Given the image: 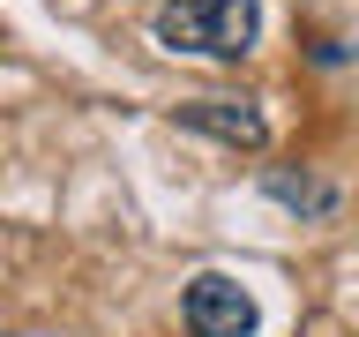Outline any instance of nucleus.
<instances>
[{
	"label": "nucleus",
	"instance_id": "obj_1",
	"mask_svg": "<svg viewBox=\"0 0 359 337\" xmlns=\"http://www.w3.org/2000/svg\"><path fill=\"white\" fill-rule=\"evenodd\" d=\"M165 53H202V60H247L262 38V0H165L150 15Z\"/></svg>",
	"mask_w": 359,
	"mask_h": 337
},
{
	"label": "nucleus",
	"instance_id": "obj_2",
	"mask_svg": "<svg viewBox=\"0 0 359 337\" xmlns=\"http://www.w3.org/2000/svg\"><path fill=\"white\" fill-rule=\"evenodd\" d=\"M180 322H187V337H255L262 330V308H255V292H247L240 277L202 270V277H187V292H180Z\"/></svg>",
	"mask_w": 359,
	"mask_h": 337
},
{
	"label": "nucleus",
	"instance_id": "obj_3",
	"mask_svg": "<svg viewBox=\"0 0 359 337\" xmlns=\"http://www.w3.org/2000/svg\"><path fill=\"white\" fill-rule=\"evenodd\" d=\"M172 120L224 150H269V120L255 112V98H187V105H172Z\"/></svg>",
	"mask_w": 359,
	"mask_h": 337
},
{
	"label": "nucleus",
	"instance_id": "obj_4",
	"mask_svg": "<svg viewBox=\"0 0 359 337\" xmlns=\"http://www.w3.org/2000/svg\"><path fill=\"white\" fill-rule=\"evenodd\" d=\"M262 195L285 202V210H299V218H330V210H337V187H330V180L285 173V165H269V173H262Z\"/></svg>",
	"mask_w": 359,
	"mask_h": 337
}]
</instances>
